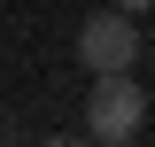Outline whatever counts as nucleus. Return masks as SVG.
<instances>
[{"label":"nucleus","mask_w":155,"mask_h":147,"mask_svg":"<svg viewBox=\"0 0 155 147\" xmlns=\"http://www.w3.org/2000/svg\"><path fill=\"white\" fill-rule=\"evenodd\" d=\"M140 124H147V93L132 85V70H101L85 93V132L93 139H140Z\"/></svg>","instance_id":"1"},{"label":"nucleus","mask_w":155,"mask_h":147,"mask_svg":"<svg viewBox=\"0 0 155 147\" xmlns=\"http://www.w3.org/2000/svg\"><path fill=\"white\" fill-rule=\"evenodd\" d=\"M109 8H124V16H147V8H155V0H109Z\"/></svg>","instance_id":"3"},{"label":"nucleus","mask_w":155,"mask_h":147,"mask_svg":"<svg viewBox=\"0 0 155 147\" xmlns=\"http://www.w3.org/2000/svg\"><path fill=\"white\" fill-rule=\"evenodd\" d=\"M78 62H85V70H132L140 62V23L124 16V8H101V16H85L78 23Z\"/></svg>","instance_id":"2"}]
</instances>
